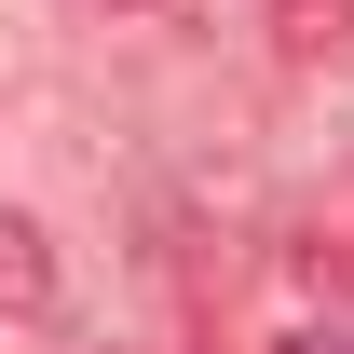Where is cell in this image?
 <instances>
[{"instance_id":"cell-1","label":"cell","mask_w":354,"mask_h":354,"mask_svg":"<svg viewBox=\"0 0 354 354\" xmlns=\"http://www.w3.org/2000/svg\"><path fill=\"white\" fill-rule=\"evenodd\" d=\"M0 313H14V327L55 313V245H41V218H14V205H0Z\"/></svg>"},{"instance_id":"cell-4","label":"cell","mask_w":354,"mask_h":354,"mask_svg":"<svg viewBox=\"0 0 354 354\" xmlns=\"http://www.w3.org/2000/svg\"><path fill=\"white\" fill-rule=\"evenodd\" d=\"M272 354H354V341H341V327H286Z\"/></svg>"},{"instance_id":"cell-5","label":"cell","mask_w":354,"mask_h":354,"mask_svg":"<svg viewBox=\"0 0 354 354\" xmlns=\"http://www.w3.org/2000/svg\"><path fill=\"white\" fill-rule=\"evenodd\" d=\"M109 14H191V0H109Z\"/></svg>"},{"instance_id":"cell-3","label":"cell","mask_w":354,"mask_h":354,"mask_svg":"<svg viewBox=\"0 0 354 354\" xmlns=\"http://www.w3.org/2000/svg\"><path fill=\"white\" fill-rule=\"evenodd\" d=\"M300 272L327 286V300H354V177H341V218L313 205V232H300Z\"/></svg>"},{"instance_id":"cell-2","label":"cell","mask_w":354,"mask_h":354,"mask_svg":"<svg viewBox=\"0 0 354 354\" xmlns=\"http://www.w3.org/2000/svg\"><path fill=\"white\" fill-rule=\"evenodd\" d=\"M259 28L286 68H327V55H354V0H259Z\"/></svg>"}]
</instances>
